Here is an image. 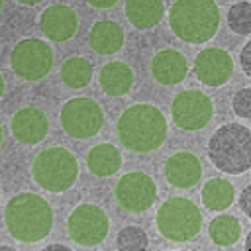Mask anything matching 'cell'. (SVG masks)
Returning <instances> with one entry per match:
<instances>
[{
    "label": "cell",
    "instance_id": "obj_4",
    "mask_svg": "<svg viewBox=\"0 0 251 251\" xmlns=\"http://www.w3.org/2000/svg\"><path fill=\"white\" fill-rule=\"evenodd\" d=\"M208 157L222 173H245L251 167V131L239 124L218 127L208 141Z\"/></svg>",
    "mask_w": 251,
    "mask_h": 251
},
{
    "label": "cell",
    "instance_id": "obj_14",
    "mask_svg": "<svg viewBox=\"0 0 251 251\" xmlns=\"http://www.w3.org/2000/svg\"><path fill=\"white\" fill-rule=\"evenodd\" d=\"M10 129H12V135L20 143L35 145L45 139V135L49 131V118L43 110H39L35 106H27L14 114Z\"/></svg>",
    "mask_w": 251,
    "mask_h": 251
},
{
    "label": "cell",
    "instance_id": "obj_7",
    "mask_svg": "<svg viewBox=\"0 0 251 251\" xmlns=\"http://www.w3.org/2000/svg\"><path fill=\"white\" fill-rule=\"evenodd\" d=\"M12 71L16 76L35 82L45 78L53 69V51L41 39H22L12 51Z\"/></svg>",
    "mask_w": 251,
    "mask_h": 251
},
{
    "label": "cell",
    "instance_id": "obj_32",
    "mask_svg": "<svg viewBox=\"0 0 251 251\" xmlns=\"http://www.w3.org/2000/svg\"><path fill=\"white\" fill-rule=\"evenodd\" d=\"M4 88H6V82H4V76L0 75V98H2V94H4Z\"/></svg>",
    "mask_w": 251,
    "mask_h": 251
},
{
    "label": "cell",
    "instance_id": "obj_25",
    "mask_svg": "<svg viewBox=\"0 0 251 251\" xmlns=\"http://www.w3.org/2000/svg\"><path fill=\"white\" fill-rule=\"evenodd\" d=\"M116 247L122 249V251H143V249L149 247V237L141 227L127 226L118 233Z\"/></svg>",
    "mask_w": 251,
    "mask_h": 251
},
{
    "label": "cell",
    "instance_id": "obj_19",
    "mask_svg": "<svg viewBox=\"0 0 251 251\" xmlns=\"http://www.w3.org/2000/svg\"><path fill=\"white\" fill-rule=\"evenodd\" d=\"M165 16L163 0H127L126 2V18L137 29L155 27Z\"/></svg>",
    "mask_w": 251,
    "mask_h": 251
},
{
    "label": "cell",
    "instance_id": "obj_24",
    "mask_svg": "<svg viewBox=\"0 0 251 251\" xmlns=\"http://www.w3.org/2000/svg\"><path fill=\"white\" fill-rule=\"evenodd\" d=\"M227 25H229L231 31H235L239 35H249L251 33V4L247 0L229 6Z\"/></svg>",
    "mask_w": 251,
    "mask_h": 251
},
{
    "label": "cell",
    "instance_id": "obj_15",
    "mask_svg": "<svg viewBox=\"0 0 251 251\" xmlns=\"http://www.w3.org/2000/svg\"><path fill=\"white\" fill-rule=\"evenodd\" d=\"M163 175H165V180L173 188L188 190V188H192L200 180V176H202V165H200V161H198V157L194 153L176 151V153H173L165 161Z\"/></svg>",
    "mask_w": 251,
    "mask_h": 251
},
{
    "label": "cell",
    "instance_id": "obj_27",
    "mask_svg": "<svg viewBox=\"0 0 251 251\" xmlns=\"http://www.w3.org/2000/svg\"><path fill=\"white\" fill-rule=\"evenodd\" d=\"M239 61H241V71H243V75H245V76H251V41H247V43L243 45Z\"/></svg>",
    "mask_w": 251,
    "mask_h": 251
},
{
    "label": "cell",
    "instance_id": "obj_1",
    "mask_svg": "<svg viewBox=\"0 0 251 251\" xmlns=\"http://www.w3.org/2000/svg\"><path fill=\"white\" fill-rule=\"evenodd\" d=\"M116 129L126 149L151 153L159 149L167 137V120L153 104H133L122 112Z\"/></svg>",
    "mask_w": 251,
    "mask_h": 251
},
{
    "label": "cell",
    "instance_id": "obj_16",
    "mask_svg": "<svg viewBox=\"0 0 251 251\" xmlns=\"http://www.w3.org/2000/svg\"><path fill=\"white\" fill-rule=\"evenodd\" d=\"M151 75L159 84L165 86L178 84L188 75V61L176 49L159 51L151 61Z\"/></svg>",
    "mask_w": 251,
    "mask_h": 251
},
{
    "label": "cell",
    "instance_id": "obj_35",
    "mask_svg": "<svg viewBox=\"0 0 251 251\" xmlns=\"http://www.w3.org/2000/svg\"><path fill=\"white\" fill-rule=\"evenodd\" d=\"M2 8H4V0H0V12H2Z\"/></svg>",
    "mask_w": 251,
    "mask_h": 251
},
{
    "label": "cell",
    "instance_id": "obj_29",
    "mask_svg": "<svg viewBox=\"0 0 251 251\" xmlns=\"http://www.w3.org/2000/svg\"><path fill=\"white\" fill-rule=\"evenodd\" d=\"M90 6H94V8H98V10H106V8H112V6H116L120 0H86Z\"/></svg>",
    "mask_w": 251,
    "mask_h": 251
},
{
    "label": "cell",
    "instance_id": "obj_5",
    "mask_svg": "<svg viewBox=\"0 0 251 251\" xmlns=\"http://www.w3.org/2000/svg\"><path fill=\"white\" fill-rule=\"evenodd\" d=\"M33 180L47 192H65L78 176V161L67 147H47L37 153L31 165Z\"/></svg>",
    "mask_w": 251,
    "mask_h": 251
},
{
    "label": "cell",
    "instance_id": "obj_17",
    "mask_svg": "<svg viewBox=\"0 0 251 251\" xmlns=\"http://www.w3.org/2000/svg\"><path fill=\"white\" fill-rule=\"evenodd\" d=\"M88 41L98 55H114L124 45V29L116 22H96L90 27Z\"/></svg>",
    "mask_w": 251,
    "mask_h": 251
},
{
    "label": "cell",
    "instance_id": "obj_30",
    "mask_svg": "<svg viewBox=\"0 0 251 251\" xmlns=\"http://www.w3.org/2000/svg\"><path fill=\"white\" fill-rule=\"evenodd\" d=\"M47 249H61V251H69L65 245H61V243H55V245H47Z\"/></svg>",
    "mask_w": 251,
    "mask_h": 251
},
{
    "label": "cell",
    "instance_id": "obj_12",
    "mask_svg": "<svg viewBox=\"0 0 251 251\" xmlns=\"http://www.w3.org/2000/svg\"><path fill=\"white\" fill-rule=\"evenodd\" d=\"M194 75L206 86H222L233 75V59L218 47L202 49L194 59Z\"/></svg>",
    "mask_w": 251,
    "mask_h": 251
},
{
    "label": "cell",
    "instance_id": "obj_9",
    "mask_svg": "<svg viewBox=\"0 0 251 251\" xmlns=\"http://www.w3.org/2000/svg\"><path fill=\"white\" fill-rule=\"evenodd\" d=\"M108 229H110V220L106 212L96 204L76 206L67 220L69 237L82 247H94L102 243L108 235Z\"/></svg>",
    "mask_w": 251,
    "mask_h": 251
},
{
    "label": "cell",
    "instance_id": "obj_8",
    "mask_svg": "<svg viewBox=\"0 0 251 251\" xmlns=\"http://www.w3.org/2000/svg\"><path fill=\"white\" fill-rule=\"evenodd\" d=\"M104 124V112L92 98H71L63 104L61 126L75 139L94 137Z\"/></svg>",
    "mask_w": 251,
    "mask_h": 251
},
{
    "label": "cell",
    "instance_id": "obj_2",
    "mask_svg": "<svg viewBox=\"0 0 251 251\" xmlns=\"http://www.w3.org/2000/svg\"><path fill=\"white\" fill-rule=\"evenodd\" d=\"M4 222L14 239L22 243H35L49 235L53 227V208L43 196L22 192L6 204Z\"/></svg>",
    "mask_w": 251,
    "mask_h": 251
},
{
    "label": "cell",
    "instance_id": "obj_11",
    "mask_svg": "<svg viewBox=\"0 0 251 251\" xmlns=\"http://www.w3.org/2000/svg\"><path fill=\"white\" fill-rule=\"evenodd\" d=\"M157 200V186L145 173H126L116 184V202L131 214L149 210Z\"/></svg>",
    "mask_w": 251,
    "mask_h": 251
},
{
    "label": "cell",
    "instance_id": "obj_3",
    "mask_svg": "<svg viewBox=\"0 0 251 251\" xmlns=\"http://www.w3.org/2000/svg\"><path fill=\"white\" fill-rule=\"evenodd\" d=\"M169 25L186 43L210 41L220 29V8L214 0H175L169 10Z\"/></svg>",
    "mask_w": 251,
    "mask_h": 251
},
{
    "label": "cell",
    "instance_id": "obj_33",
    "mask_svg": "<svg viewBox=\"0 0 251 251\" xmlns=\"http://www.w3.org/2000/svg\"><path fill=\"white\" fill-rule=\"evenodd\" d=\"M245 249H247V251L251 249V233L247 235V241H245Z\"/></svg>",
    "mask_w": 251,
    "mask_h": 251
},
{
    "label": "cell",
    "instance_id": "obj_18",
    "mask_svg": "<svg viewBox=\"0 0 251 251\" xmlns=\"http://www.w3.org/2000/svg\"><path fill=\"white\" fill-rule=\"evenodd\" d=\"M98 80H100V86H102V90L106 94H110V96H124L133 86V71L124 61L106 63L100 69Z\"/></svg>",
    "mask_w": 251,
    "mask_h": 251
},
{
    "label": "cell",
    "instance_id": "obj_34",
    "mask_svg": "<svg viewBox=\"0 0 251 251\" xmlns=\"http://www.w3.org/2000/svg\"><path fill=\"white\" fill-rule=\"evenodd\" d=\"M2 143H4V129H2V126H0V147H2Z\"/></svg>",
    "mask_w": 251,
    "mask_h": 251
},
{
    "label": "cell",
    "instance_id": "obj_20",
    "mask_svg": "<svg viewBox=\"0 0 251 251\" xmlns=\"http://www.w3.org/2000/svg\"><path fill=\"white\" fill-rule=\"evenodd\" d=\"M86 167L96 176H112L122 167V155L118 147L110 143H98L88 151Z\"/></svg>",
    "mask_w": 251,
    "mask_h": 251
},
{
    "label": "cell",
    "instance_id": "obj_23",
    "mask_svg": "<svg viewBox=\"0 0 251 251\" xmlns=\"http://www.w3.org/2000/svg\"><path fill=\"white\" fill-rule=\"evenodd\" d=\"M61 80L69 88H84L92 80V65L84 57H71L61 67Z\"/></svg>",
    "mask_w": 251,
    "mask_h": 251
},
{
    "label": "cell",
    "instance_id": "obj_26",
    "mask_svg": "<svg viewBox=\"0 0 251 251\" xmlns=\"http://www.w3.org/2000/svg\"><path fill=\"white\" fill-rule=\"evenodd\" d=\"M231 108L233 112L243 118V120H249L251 118V88H241L235 92L233 100H231Z\"/></svg>",
    "mask_w": 251,
    "mask_h": 251
},
{
    "label": "cell",
    "instance_id": "obj_31",
    "mask_svg": "<svg viewBox=\"0 0 251 251\" xmlns=\"http://www.w3.org/2000/svg\"><path fill=\"white\" fill-rule=\"evenodd\" d=\"M20 4H27V6H35V4H39L41 0H18Z\"/></svg>",
    "mask_w": 251,
    "mask_h": 251
},
{
    "label": "cell",
    "instance_id": "obj_13",
    "mask_svg": "<svg viewBox=\"0 0 251 251\" xmlns=\"http://www.w3.org/2000/svg\"><path fill=\"white\" fill-rule=\"evenodd\" d=\"M39 29L49 41H55V43L69 41L78 29V16L69 6H63V4L49 6L43 10L39 18Z\"/></svg>",
    "mask_w": 251,
    "mask_h": 251
},
{
    "label": "cell",
    "instance_id": "obj_10",
    "mask_svg": "<svg viewBox=\"0 0 251 251\" xmlns=\"http://www.w3.org/2000/svg\"><path fill=\"white\" fill-rule=\"evenodd\" d=\"M212 114H214V106L210 96L196 88L178 92L171 106L173 122L180 129H188V131L206 127L208 122L212 120Z\"/></svg>",
    "mask_w": 251,
    "mask_h": 251
},
{
    "label": "cell",
    "instance_id": "obj_21",
    "mask_svg": "<svg viewBox=\"0 0 251 251\" xmlns=\"http://www.w3.org/2000/svg\"><path fill=\"white\" fill-rule=\"evenodd\" d=\"M235 190L233 184L226 178H210L202 188V202L212 212L227 210L233 204Z\"/></svg>",
    "mask_w": 251,
    "mask_h": 251
},
{
    "label": "cell",
    "instance_id": "obj_6",
    "mask_svg": "<svg viewBox=\"0 0 251 251\" xmlns=\"http://www.w3.org/2000/svg\"><path fill=\"white\" fill-rule=\"evenodd\" d=\"M157 229L169 241H190L202 229V212L188 198H169L157 210Z\"/></svg>",
    "mask_w": 251,
    "mask_h": 251
},
{
    "label": "cell",
    "instance_id": "obj_22",
    "mask_svg": "<svg viewBox=\"0 0 251 251\" xmlns=\"http://www.w3.org/2000/svg\"><path fill=\"white\" fill-rule=\"evenodd\" d=\"M208 235L216 245L229 247L241 237V224L237 218H233L229 214H220L210 222Z\"/></svg>",
    "mask_w": 251,
    "mask_h": 251
},
{
    "label": "cell",
    "instance_id": "obj_28",
    "mask_svg": "<svg viewBox=\"0 0 251 251\" xmlns=\"http://www.w3.org/2000/svg\"><path fill=\"white\" fill-rule=\"evenodd\" d=\"M249 198H251V186H245V188H243V192H241V196H239V208H241V212H243L247 218H251Z\"/></svg>",
    "mask_w": 251,
    "mask_h": 251
}]
</instances>
